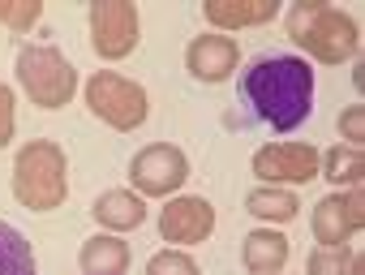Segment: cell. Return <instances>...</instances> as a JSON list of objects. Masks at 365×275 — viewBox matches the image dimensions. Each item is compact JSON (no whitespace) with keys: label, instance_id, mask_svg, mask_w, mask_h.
Returning a JSON list of instances; mask_svg holds the SVG:
<instances>
[{"label":"cell","instance_id":"6da1fadb","mask_svg":"<svg viewBox=\"0 0 365 275\" xmlns=\"http://www.w3.org/2000/svg\"><path fill=\"white\" fill-rule=\"evenodd\" d=\"M241 99L245 108L275 133H292L309 120L314 108V69L288 52H262L241 69Z\"/></svg>","mask_w":365,"mask_h":275},{"label":"cell","instance_id":"7a4b0ae2","mask_svg":"<svg viewBox=\"0 0 365 275\" xmlns=\"http://www.w3.org/2000/svg\"><path fill=\"white\" fill-rule=\"evenodd\" d=\"M288 39L322 65H344L361 48V26L344 9L318 5V0H301V5L288 9Z\"/></svg>","mask_w":365,"mask_h":275},{"label":"cell","instance_id":"3957f363","mask_svg":"<svg viewBox=\"0 0 365 275\" xmlns=\"http://www.w3.org/2000/svg\"><path fill=\"white\" fill-rule=\"evenodd\" d=\"M69 194V160L56 142L35 138L14 160V198L26 211H56Z\"/></svg>","mask_w":365,"mask_h":275},{"label":"cell","instance_id":"277c9868","mask_svg":"<svg viewBox=\"0 0 365 275\" xmlns=\"http://www.w3.org/2000/svg\"><path fill=\"white\" fill-rule=\"evenodd\" d=\"M18 82L31 95V103L56 112L73 99L78 90V69L56 52V48H22L18 52Z\"/></svg>","mask_w":365,"mask_h":275},{"label":"cell","instance_id":"5b68a950","mask_svg":"<svg viewBox=\"0 0 365 275\" xmlns=\"http://www.w3.org/2000/svg\"><path fill=\"white\" fill-rule=\"evenodd\" d=\"M86 108H91L99 120H108L112 129H120V133L138 129V125L146 120V112H150L146 90H142L138 82L112 73V69H99V73L86 82Z\"/></svg>","mask_w":365,"mask_h":275},{"label":"cell","instance_id":"8992f818","mask_svg":"<svg viewBox=\"0 0 365 275\" xmlns=\"http://www.w3.org/2000/svg\"><path fill=\"white\" fill-rule=\"evenodd\" d=\"M142 39V22H138V5L129 0H95L91 5V48L103 61H120L138 48Z\"/></svg>","mask_w":365,"mask_h":275},{"label":"cell","instance_id":"52a82bcc","mask_svg":"<svg viewBox=\"0 0 365 275\" xmlns=\"http://www.w3.org/2000/svg\"><path fill=\"white\" fill-rule=\"evenodd\" d=\"M129 181L146 198H168V194H176L180 185L190 181V160H185V151H180V147H168V142L142 147L129 160Z\"/></svg>","mask_w":365,"mask_h":275},{"label":"cell","instance_id":"ba28073f","mask_svg":"<svg viewBox=\"0 0 365 275\" xmlns=\"http://www.w3.org/2000/svg\"><path fill=\"white\" fill-rule=\"evenodd\" d=\"M254 177L267 185H309L318 177V151L305 142H271L254 155Z\"/></svg>","mask_w":365,"mask_h":275},{"label":"cell","instance_id":"9c48e42d","mask_svg":"<svg viewBox=\"0 0 365 275\" xmlns=\"http://www.w3.org/2000/svg\"><path fill=\"white\" fill-rule=\"evenodd\" d=\"M215 232V207L207 198H172L159 211V237L172 245H198Z\"/></svg>","mask_w":365,"mask_h":275},{"label":"cell","instance_id":"30bf717a","mask_svg":"<svg viewBox=\"0 0 365 275\" xmlns=\"http://www.w3.org/2000/svg\"><path fill=\"white\" fill-rule=\"evenodd\" d=\"M309 224H314V237L322 245H344L365 224V194L361 190H352V194H327L314 207V219Z\"/></svg>","mask_w":365,"mask_h":275},{"label":"cell","instance_id":"8fae6325","mask_svg":"<svg viewBox=\"0 0 365 275\" xmlns=\"http://www.w3.org/2000/svg\"><path fill=\"white\" fill-rule=\"evenodd\" d=\"M241 65V48L228 39V35H198L190 48H185V69L207 82V86H220L232 78V69Z\"/></svg>","mask_w":365,"mask_h":275},{"label":"cell","instance_id":"7c38bea8","mask_svg":"<svg viewBox=\"0 0 365 275\" xmlns=\"http://www.w3.org/2000/svg\"><path fill=\"white\" fill-rule=\"evenodd\" d=\"M91 215H95V224H99L103 232H129V228H142V224H146V202H142V194L108 190V194L95 198Z\"/></svg>","mask_w":365,"mask_h":275},{"label":"cell","instance_id":"4fadbf2b","mask_svg":"<svg viewBox=\"0 0 365 275\" xmlns=\"http://www.w3.org/2000/svg\"><path fill=\"white\" fill-rule=\"evenodd\" d=\"M207 22L220 31H241V26H262L279 14V0H207L202 5Z\"/></svg>","mask_w":365,"mask_h":275},{"label":"cell","instance_id":"5bb4252c","mask_svg":"<svg viewBox=\"0 0 365 275\" xmlns=\"http://www.w3.org/2000/svg\"><path fill=\"white\" fill-rule=\"evenodd\" d=\"M241 262L250 275H279L284 262H288V237L275 232V228H258L245 237L241 245Z\"/></svg>","mask_w":365,"mask_h":275},{"label":"cell","instance_id":"9a60e30c","mask_svg":"<svg viewBox=\"0 0 365 275\" xmlns=\"http://www.w3.org/2000/svg\"><path fill=\"white\" fill-rule=\"evenodd\" d=\"M82 275H125L129 271V245L116 232H99L91 241H82Z\"/></svg>","mask_w":365,"mask_h":275},{"label":"cell","instance_id":"2e32d148","mask_svg":"<svg viewBox=\"0 0 365 275\" xmlns=\"http://www.w3.org/2000/svg\"><path fill=\"white\" fill-rule=\"evenodd\" d=\"M245 211H250L254 219H262V224H288V219H297L301 202H297V194L284 190V185H258V190L245 194Z\"/></svg>","mask_w":365,"mask_h":275},{"label":"cell","instance_id":"e0dca14e","mask_svg":"<svg viewBox=\"0 0 365 275\" xmlns=\"http://www.w3.org/2000/svg\"><path fill=\"white\" fill-rule=\"evenodd\" d=\"M318 177H327L331 185H361V177H365V155H361V147H331L327 155H318Z\"/></svg>","mask_w":365,"mask_h":275},{"label":"cell","instance_id":"ac0fdd59","mask_svg":"<svg viewBox=\"0 0 365 275\" xmlns=\"http://www.w3.org/2000/svg\"><path fill=\"white\" fill-rule=\"evenodd\" d=\"M0 275H39L31 241L5 219H0Z\"/></svg>","mask_w":365,"mask_h":275},{"label":"cell","instance_id":"d6986e66","mask_svg":"<svg viewBox=\"0 0 365 275\" xmlns=\"http://www.w3.org/2000/svg\"><path fill=\"white\" fill-rule=\"evenodd\" d=\"M348 262H352L348 245H322V249L309 254L305 275H348Z\"/></svg>","mask_w":365,"mask_h":275},{"label":"cell","instance_id":"ffe728a7","mask_svg":"<svg viewBox=\"0 0 365 275\" xmlns=\"http://www.w3.org/2000/svg\"><path fill=\"white\" fill-rule=\"evenodd\" d=\"M146 275H198V262L180 249H163L146 262Z\"/></svg>","mask_w":365,"mask_h":275},{"label":"cell","instance_id":"44dd1931","mask_svg":"<svg viewBox=\"0 0 365 275\" xmlns=\"http://www.w3.org/2000/svg\"><path fill=\"white\" fill-rule=\"evenodd\" d=\"M39 14H43L39 0H14V9H9V31H14V35H26V31L39 22Z\"/></svg>","mask_w":365,"mask_h":275},{"label":"cell","instance_id":"7402d4cb","mask_svg":"<svg viewBox=\"0 0 365 275\" xmlns=\"http://www.w3.org/2000/svg\"><path fill=\"white\" fill-rule=\"evenodd\" d=\"M339 133L348 138V147H361V138H365V108L361 103L339 112Z\"/></svg>","mask_w":365,"mask_h":275},{"label":"cell","instance_id":"603a6c76","mask_svg":"<svg viewBox=\"0 0 365 275\" xmlns=\"http://www.w3.org/2000/svg\"><path fill=\"white\" fill-rule=\"evenodd\" d=\"M14 138V90L0 82V147H9Z\"/></svg>","mask_w":365,"mask_h":275},{"label":"cell","instance_id":"cb8c5ba5","mask_svg":"<svg viewBox=\"0 0 365 275\" xmlns=\"http://www.w3.org/2000/svg\"><path fill=\"white\" fill-rule=\"evenodd\" d=\"M348 275H365V258H361V254H352V262H348Z\"/></svg>","mask_w":365,"mask_h":275},{"label":"cell","instance_id":"d4e9b609","mask_svg":"<svg viewBox=\"0 0 365 275\" xmlns=\"http://www.w3.org/2000/svg\"><path fill=\"white\" fill-rule=\"evenodd\" d=\"M9 9H14V0H0V22H9Z\"/></svg>","mask_w":365,"mask_h":275}]
</instances>
